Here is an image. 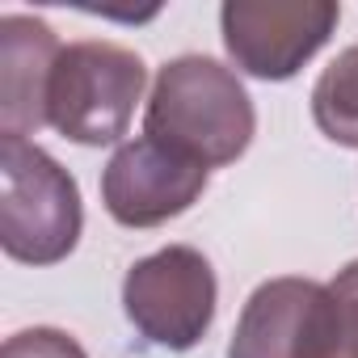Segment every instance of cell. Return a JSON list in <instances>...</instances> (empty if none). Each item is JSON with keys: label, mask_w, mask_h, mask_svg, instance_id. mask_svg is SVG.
<instances>
[{"label": "cell", "mask_w": 358, "mask_h": 358, "mask_svg": "<svg viewBox=\"0 0 358 358\" xmlns=\"http://www.w3.org/2000/svg\"><path fill=\"white\" fill-rule=\"evenodd\" d=\"M59 51V38L43 17H0V139H26L51 127L47 101Z\"/></svg>", "instance_id": "7"}, {"label": "cell", "mask_w": 358, "mask_h": 358, "mask_svg": "<svg viewBox=\"0 0 358 358\" xmlns=\"http://www.w3.org/2000/svg\"><path fill=\"white\" fill-rule=\"evenodd\" d=\"M333 0H228L220 34L228 59L253 80H291L337 30Z\"/></svg>", "instance_id": "5"}, {"label": "cell", "mask_w": 358, "mask_h": 358, "mask_svg": "<svg viewBox=\"0 0 358 358\" xmlns=\"http://www.w3.org/2000/svg\"><path fill=\"white\" fill-rule=\"evenodd\" d=\"M0 358H89L85 345L64 333V329H51V324H34V329H22L5 341Z\"/></svg>", "instance_id": "11"}, {"label": "cell", "mask_w": 358, "mask_h": 358, "mask_svg": "<svg viewBox=\"0 0 358 358\" xmlns=\"http://www.w3.org/2000/svg\"><path fill=\"white\" fill-rule=\"evenodd\" d=\"M316 358H358V257L345 262L320 295Z\"/></svg>", "instance_id": "10"}, {"label": "cell", "mask_w": 358, "mask_h": 358, "mask_svg": "<svg viewBox=\"0 0 358 358\" xmlns=\"http://www.w3.org/2000/svg\"><path fill=\"white\" fill-rule=\"evenodd\" d=\"M207 173L211 169H203L199 160L139 135L118 143V152L110 156L101 173V203L122 228H160L203 199Z\"/></svg>", "instance_id": "6"}, {"label": "cell", "mask_w": 358, "mask_h": 358, "mask_svg": "<svg viewBox=\"0 0 358 358\" xmlns=\"http://www.w3.org/2000/svg\"><path fill=\"white\" fill-rule=\"evenodd\" d=\"M143 89H148V68L135 51L97 38L72 43L59 51L51 76L47 122L80 148L118 143L131 131Z\"/></svg>", "instance_id": "3"}, {"label": "cell", "mask_w": 358, "mask_h": 358, "mask_svg": "<svg viewBox=\"0 0 358 358\" xmlns=\"http://www.w3.org/2000/svg\"><path fill=\"white\" fill-rule=\"evenodd\" d=\"M215 270L190 245H164L139 257L122 278V312L135 333L160 350H194L215 320Z\"/></svg>", "instance_id": "4"}, {"label": "cell", "mask_w": 358, "mask_h": 358, "mask_svg": "<svg viewBox=\"0 0 358 358\" xmlns=\"http://www.w3.org/2000/svg\"><path fill=\"white\" fill-rule=\"evenodd\" d=\"M312 118L324 139L358 148V43L345 47L312 89Z\"/></svg>", "instance_id": "9"}, {"label": "cell", "mask_w": 358, "mask_h": 358, "mask_svg": "<svg viewBox=\"0 0 358 358\" xmlns=\"http://www.w3.org/2000/svg\"><path fill=\"white\" fill-rule=\"evenodd\" d=\"M257 110L241 76L211 55L169 59L148 93L143 135L199 160L203 169H224L241 160L253 143Z\"/></svg>", "instance_id": "1"}, {"label": "cell", "mask_w": 358, "mask_h": 358, "mask_svg": "<svg viewBox=\"0 0 358 358\" xmlns=\"http://www.w3.org/2000/svg\"><path fill=\"white\" fill-rule=\"evenodd\" d=\"M85 228L76 177L30 139H0V245L22 266L64 262Z\"/></svg>", "instance_id": "2"}, {"label": "cell", "mask_w": 358, "mask_h": 358, "mask_svg": "<svg viewBox=\"0 0 358 358\" xmlns=\"http://www.w3.org/2000/svg\"><path fill=\"white\" fill-rule=\"evenodd\" d=\"M324 282L312 278H270L262 282L232 329L228 358H316Z\"/></svg>", "instance_id": "8"}]
</instances>
